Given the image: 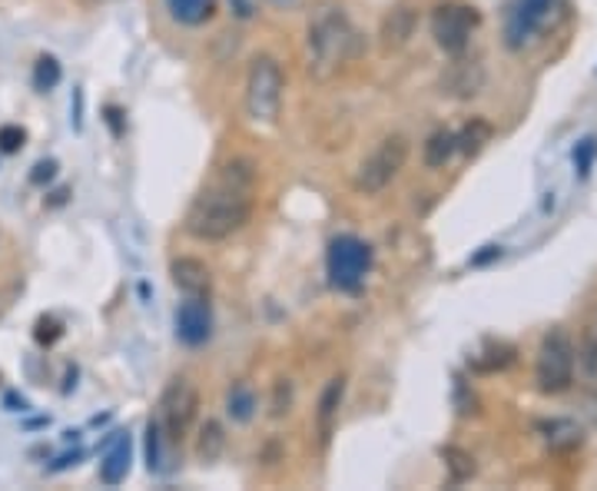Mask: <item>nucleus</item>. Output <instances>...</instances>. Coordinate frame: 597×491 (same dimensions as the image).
<instances>
[{"mask_svg":"<svg viewBox=\"0 0 597 491\" xmlns=\"http://www.w3.org/2000/svg\"><path fill=\"white\" fill-rule=\"evenodd\" d=\"M252 186L256 170L246 159L226 163L223 173L196 193L186 209L183 230L199 243H223L252 220Z\"/></svg>","mask_w":597,"mask_h":491,"instance_id":"f257e3e1","label":"nucleus"},{"mask_svg":"<svg viewBox=\"0 0 597 491\" xmlns=\"http://www.w3.org/2000/svg\"><path fill=\"white\" fill-rule=\"evenodd\" d=\"M306 57H309V77L319 83L339 77L359 57V34L342 14V8H322L309 21Z\"/></svg>","mask_w":597,"mask_h":491,"instance_id":"f03ea898","label":"nucleus"},{"mask_svg":"<svg viewBox=\"0 0 597 491\" xmlns=\"http://www.w3.org/2000/svg\"><path fill=\"white\" fill-rule=\"evenodd\" d=\"M408 150H412V146H408V140H405L402 133L386 137L382 143H378V146L359 163L355 180H352L355 193H362V196H378L382 190H389V186L399 180V173L405 170Z\"/></svg>","mask_w":597,"mask_h":491,"instance_id":"7ed1b4c3","label":"nucleus"},{"mask_svg":"<svg viewBox=\"0 0 597 491\" xmlns=\"http://www.w3.org/2000/svg\"><path fill=\"white\" fill-rule=\"evenodd\" d=\"M283 90H286V77L283 67L262 53L249 64V77H246V114L256 124H276L280 111H283Z\"/></svg>","mask_w":597,"mask_h":491,"instance_id":"20e7f679","label":"nucleus"},{"mask_svg":"<svg viewBox=\"0 0 597 491\" xmlns=\"http://www.w3.org/2000/svg\"><path fill=\"white\" fill-rule=\"evenodd\" d=\"M574 362H577V349L571 343V336L564 330H551L545 339H541L537 349V389L558 396L574 382Z\"/></svg>","mask_w":597,"mask_h":491,"instance_id":"39448f33","label":"nucleus"},{"mask_svg":"<svg viewBox=\"0 0 597 491\" xmlns=\"http://www.w3.org/2000/svg\"><path fill=\"white\" fill-rule=\"evenodd\" d=\"M325 269H329V283L339 293H359L368 269H372V249L359 236H336L325 253Z\"/></svg>","mask_w":597,"mask_h":491,"instance_id":"423d86ee","label":"nucleus"},{"mask_svg":"<svg viewBox=\"0 0 597 491\" xmlns=\"http://www.w3.org/2000/svg\"><path fill=\"white\" fill-rule=\"evenodd\" d=\"M196 412H199V392H196V386L190 378H183V375H177L167 389H163V396H159V415H156V422H159V428H167V435L170 439H183L186 435V428L196 422Z\"/></svg>","mask_w":597,"mask_h":491,"instance_id":"0eeeda50","label":"nucleus"},{"mask_svg":"<svg viewBox=\"0 0 597 491\" xmlns=\"http://www.w3.org/2000/svg\"><path fill=\"white\" fill-rule=\"evenodd\" d=\"M481 24V14L468 4H442L431 14V34H436V43L445 50V53H465L468 40H471V30Z\"/></svg>","mask_w":597,"mask_h":491,"instance_id":"6e6552de","label":"nucleus"},{"mask_svg":"<svg viewBox=\"0 0 597 491\" xmlns=\"http://www.w3.org/2000/svg\"><path fill=\"white\" fill-rule=\"evenodd\" d=\"M555 4H558V0H515V8L505 17V43L511 50L528 47L541 30H545V24L551 21Z\"/></svg>","mask_w":597,"mask_h":491,"instance_id":"1a4fd4ad","label":"nucleus"},{"mask_svg":"<svg viewBox=\"0 0 597 491\" xmlns=\"http://www.w3.org/2000/svg\"><path fill=\"white\" fill-rule=\"evenodd\" d=\"M484 64L475 61V57H462L458 53V61L445 67L442 80H439V90L442 96H452V100H471L484 90Z\"/></svg>","mask_w":597,"mask_h":491,"instance_id":"9d476101","label":"nucleus"},{"mask_svg":"<svg viewBox=\"0 0 597 491\" xmlns=\"http://www.w3.org/2000/svg\"><path fill=\"white\" fill-rule=\"evenodd\" d=\"M177 336L186 346H203L212 336V309L206 296H186V302L177 309Z\"/></svg>","mask_w":597,"mask_h":491,"instance_id":"9b49d317","label":"nucleus"},{"mask_svg":"<svg viewBox=\"0 0 597 491\" xmlns=\"http://www.w3.org/2000/svg\"><path fill=\"white\" fill-rule=\"evenodd\" d=\"M170 280L183 296H209L212 289V272L196 256H180L170 262Z\"/></svg>","mask_w":597,"mask_h":491,"instance_id":"f8f14e48","label":"nucleus"},{"mask_svg":"<svg viewBox=\"0 0 597 491\" xmlns=\"http://www.w3.org/2000/svg\"><path fill=\"white\" fill-rule=\"evenodd\" d=\"M415 27H418V11H415V8H408V4L392 8V11L382 17V27H378V40H382V50H386V53L402 50V47L415 37Z\"/></svg>","mask_w":597,"mask_h":491,"instance_id":"ddd939ff","label":"nucleus"},{"mask_svg":"<svg viewBox=\"0 0 597 491\" xmlns=\"http://www.w3.org/2000/svg\"><path fill=\"white\" fill-rule=\"evenodd\" d=\"M130 455H133V445H130V435L127 431H120L117 439H114V445L106 449V455H103V462H100V481L103 484H120L124 478H127V471H130Z\"/></svg>","mask_w":597,"mask_h":491,"instance_id":"4468645a","label":"nucleus"},{"mask_svg":"<svg viewBox=\"0 0 597 491\" xmlns=\"http://www.w3.org/2000/svg\"><path fill=\"white\" fill-rule=\"evenodd\" d=\"M226 452V428L223 422H216V418H206L199 435H196V458L203 465H212V462H220Z\"/></svg>","mask_w":597,"mask_h":491,"instance_id":"2eb2a0df","label":"nucleus"},{"mask_svg":"<svg viewBox=\"0 0 597 491\" xmlns=\"http://www.w3.org/2000/svg\"><path fill=\"white\" fill-rule=\"evenodd\" d=\"M342 396H346V378L339 375V378L329 382V386H325V392H322V399H319V431H322V442L333 435V425H336Z\"/></svg>","mask_w":597,"mask_h":491,"instance_id":"dca6fc26","label":"nucleus"},{"mask_svg":"<svg viewBox=\"0 0 597 491\" xmlns=\"http://www.w3.org/2000/svg\"><path fill=\"white\" fill-rule=\"evenodd\" d=\"M458 153V140L452 130H436L428 140H425V150H421V159H425V167L431 170H442L445 163Z\"/></svg>","mask_w":597,"mask_h":491,"instance_id":"f3484780","label":"nucleus"},{"mask_svg":"<svg viewBox=\"0 0 597 491\" xmlns=\"http://www.w3.org/2000/svg\"><path fill=\"white\" fill-rule=\"evenodd\" d=\"M167 8H170L173 21H180L186 27H199V24L212 21L216 0H167Z\"/></svg>","mask_w":597,"mask_h":491,"instance_id":"a211bd4d","label":"nucleus"},{"mask_svg":"<svg viewBox=\"0 0 597 491\" xmlns=\"http://www.w3.org/2000/svg\"><path fill=\"white\" fill-rule=\"evenodd\" d=\"M492 137H495L492 124L481 120V117H475L471 124H465V127H462V133H455L458 150H462L465 156H478L488 143H492Z\"/></svg>","mask_w":597,"mask_h":491,"instance_id":"6ab92c4d","label":"nucleus"},{"mask_svg":"<svg viewBox=\"0 0 597 491\" xmlns=\"http://www.w3.org/2000/svg\"><path fill=\"white\" fill-rule=\"evenodd\" d=\"M256 405H259V399H256L252 386H246V382L233 386L230 396H226V412H230L233 422H249L256 415Z\"/></svg>","mask_w":597,"mask_h":491,"instance_id":"aec40b11","label":"nucleus"},{"mask_svg":"<svg viewBox=\"0 0 597 491\" xmlns=\"http://www.w3.org/2000/svg\"><path fill=\"white\" fill-rule=\"evenodd\" d=\"M442 458H445V468H449V481L452 484H462V481H468L475 475V458L465 449L449 445V449H442Z\"/></svg>","mask_w":597,"mask_h":491,"instance_id":"412c9836","label":"nucleus"},{"mask_svg":"<svg viewBox=\"0 0 597 491\" xmlns=\"http://www.w3.org/2000/svg\"><path fill=\"white\" fill-rule=\"evenodd\" d=\"M61 77H64L61 61H57V57H50V53H43V57L34 64V87H37L40 93H50L53 87L61 83Z\"/></svg>","mask_w":597,"mask_h":491,"instance_id":"4be33fe9","label":"nucleus"},{"mask_svg":"<svg viewBox=\"0 0 597 491\" xmlns=\"http://www.w3.org/2000/svg\"><path fill=\"white\" fill-rule=\"evenodd\" d=\"M484 356H488V359H475V369H481V372H495V369H505V365L511 362L515 349L505 346V343H488Z\"/></svg>","mask_w":597,"mask_h":491,"instance_id":"5701e85b","label":"nucleus"},{"mask_svg":"<svg viewBox=\"0 0 597 491\" xmlns=\"http://www.w3.org/2000/svg\"><path fill=\"white\" fill-rule=\"evenodd\" d=\"M289 409H293V382L289 378H280L276 386H273V402H269V415L283 418V415H289Z\"/></svg>","mask_w":597,"mask_h":491,"instance_id":"b1692460","label":"nucleus"},{"mask_svg":"<svg viewBox=\"0 0 597 491\" xmlns=\"http://www.w3.org/2000/svg\"><path fill=\"white\" fill-rule=\"evenodd\" d=\"M24 143H27L24 127H14V124L0 127V153H21V150H24Z\"/></svg>","mask_w":597,"mask_h":491,"instance_id":"393cba45","label":"nucleus"},{"mask_svg":"<svg viewBox=\"0 0 597 491\" xmlns=\"http://www.w3.org/2000/svg\"><path fill=\"white\" fill-rule=\"evenodd\" d=\"M146 458H150V471L159 468V422L146 425Z\"/></svg>","mask_w":597,"mask_h":491,"instance_id":"a878e982","label":"nucleus"},{"mask_svg":"<svg viewBox=\"0 0 597 491\" xmlns=\"http://www.w3.org/2000/svg\"><path fill=\"white\" fill-rule=\"evenodd\" d=\"M259 4H262V0H230V8H233V14H236L239 21L256 17V14H259Z\"/></svg>","mask_w":597,"mask_h":491,"instance_id":"bb28decb","label":"nucleus"},{"mask_svg":"<svg viewBox=\"0 0 597 491\" xmlns=\"http://www.w3.org/2000/svg\"><path fill=\"white\" fill-rule=\"evenodd\" d=\"M53 173H57V163H53V159H43V163H37V167H34L30 183H47V180H53Z\"/></svg>","mask_w":597,"mask_h":491,"instance_id":"cd10ccee","label":"nucleus"}]
</instances>
